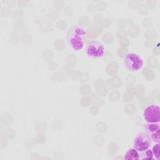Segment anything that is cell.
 Wrapping results in <instances>:
<instances>
[{"label": "cell", "mask_w": 160, "mask_h": 160, "mask_svg": "<svg viewBox=\"0 0 160 160\" xmlns=\"http://www.w3.org/2000/svg\"><path fill=\"white\" fill-rule=\"evenodd\" d=\"M86 51L88 57L94 59H98L103 56L105 49L101 42L93 41L87 46Z\"/></svg>", "instance_id": "obj_4"}, {"label": "cell", "mask_w": 160, "mask_h": 160, "mask_svg": "<svg viewBox=\"0 0 160 160\" xmlns=\"http://www.w3.org/2000/svg\"><path fill=\"white\" fill-rule=\"evenodd\" d=\"M159 147H160V144L159 143H156L155 146H153L152 152L153 156H155V158L157 160H159L160 159V154H159Z\"/></svg>", "instance_id": "obj_10"}, {"label": "cell", "mask_w": 160, "mask_h": 160, "mask_svg": "<svg viewBox=\"0 0 160 160\" xmlns=\"http://www.w3.org/2000/svg\"><path fill=\"white\" fill-rule=\"evenodd\" d=\"M84 30L78 26H74L68 31V40L70 46L75 50H81L84 45Z\"/></svg>", "instance_id": "obj_1"}, {"label": "cell", "mask_w": 160, "mask_h": 160, "mask_svg": "<svg viewBox=\"0 0 160 160\" xmlns=\"http://www.w3.org/2000/svg\"><path fill=\"white\" fill-rule=\"evenodd\" d=\"M152 141L149 133L140 132L133 140V148L138 152H142L149 149L151 146Z\"/></svg>", "instance_id": "obj_2"}, {"label": "cell", "mask_w": 160, "mask_h": 160, "mask_svg": "<svg viewBox=\"0 0 160 160\" xmlns=\"http://www.w3.org/2000/svg\"><path fill=\"white\" fill-rule=\"evenodd\" d=\"M124 62L129 70L138 71L143 66V61L140 56L134 52H129L125 55Z\"/></svg>", "instance_id": "obj_3"}, {"label": "cell", "mask_w": 160, "mask_h": 160, "mask_svg": "<svg viewBox=\"0 0 160 160\" xmlns=\"http://www.w3.org/2000/svg\"><path fill=\"white\" fill-rule=\"evenodd\" d=\"M139 156H140V158L141 159H152L153 158V154H152V150H151L149 148L139 152Z\"/></svg>", "instance_id": "obj_8"}, {"label": "cell", "mask_w": 160, "mask_h": 160, "mask_svg": "<svg viewBox=\"0 0 160 160\" xmlns=\"http://www.w3.org/2000/svg\"><path fill=\"white\" fill-rule=\"evenodd\" d=\"M145 128L146 131L152 133L158 129H160V126L159 122H148L146 124Z\"/></svg>", "instance_id": "obj_7"}, {"label": "cell", "mask_w": 160, "mask_h": 160, "mask_svg": "<svg viewBox=\"0 0 160 160\" xmlns=\"http://www.w3.org/2000/svg\"><path fill=\"white\" fill-rule=\"evenodd\" d=\"M159 130L158 129L153 132L151 133V141L155 143H160V133H159Z\"/></svg>", "instance_id": "obj_9"}, {"label": "cell", "mask_w": 160, "mask_h": 160, "mask_svg": "<svg viewBox=\"0 0 160 160\" xmlns=\"http://www.w3.org/2000/svg\"><path fill=\"white\" fill-rule=\"evenodd\" d=\"M139 152L136 151L134 148L129 149L125 156L124 159H130V160H138L139 159Z\"/></svg>", "instance_id": "obj_6"}, {"label": "cell", "mask_w": 160, "mask_h": 160, "mask_svg": "<svg viewBox=\"0 0 160 160\" xmlns=\"http://www.w3.org/2000/svg\"><path fill=\"white\" fill-rule=\"evenodd\" d=\"M145 121L148 122H159L160 121V108L158 105H151L145 109L143 112Z\"/></svg>", "instance_id": "obj_5"}]
</instances>
